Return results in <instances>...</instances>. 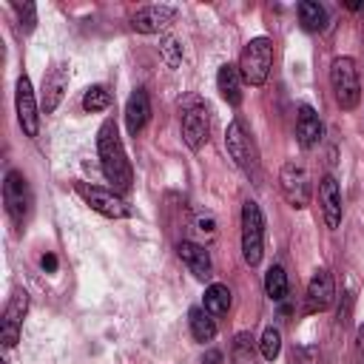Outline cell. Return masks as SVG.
<instances>
[{
	"instance_id": "9a60e30c",
	"label": "cell",
	"mask_w": 364,
	"mask_h": 364,
	"mask_svg": "<svg viewBox=\"0 0 364 364\" xmlns=\"http://www.w3.org/2000/svg\"><path fill=\"white\" fill-rule=\"evenodd\" d=\"M176 253H179L182 264H185L196 279H210V273H213V262H210V253H208L205 245L191 242V239H182V242L176 245Z\"/></svg>"
},
{
	"instance_id": "5bb4252c",
	"label": "cell",
	"mask_w": 364,
	"mask_h": 364,
	"mask_svg": "<svg viewBox=\"0 0 364 364\" xmlns=\"http://www.w3.org/2000/svg\"><path fill=\"white\" fill-rule=\"evenodd\" d=\"M68 88V65L65 63H54L46 77H43V91H40V105L46 114H54L57 105L63 102V94Z\"/></svg>"
},
{
	"instance_id": "d6986e66",
	"label": "cell",
	"mask_w": 364,
	"mask_h": 364,
	"mask_svg": "<svg viewBox=\"0 0 364 364\" xmlns=\"http://www.w3.org/2000/svg\"><path fill=\"white\" fill-rule=\"evenodd\" d=\"M242 74H239V65H233V63H225L222 68H219V74H216V88H219V94H222V100L228 102V105H242Z\"/></svg>"
},
{
	"instance_id": "e0dca14e",
	"label": "cell",
	"mask_w": 364,
	"mask_h": 364,
	"mask_svg": "<svg viewBox=\"0 0 364 364\" xmlns=\"http://www.w3.org/2000/svg\"><path fill=\"white\" fill-rule=\"evenodd\" d=\"M151 119V100H148V91L145 88H134L128 102H125V125L128 131L136 136Z\"/></svg>"
},
{
	"instance_id": "277c9868",
	"label": "cell",
	"mask_w": 364,
	"mask_h": 364,
	"mask_svg": "<svg viewBox=\"0 0 364 364\" xmlns=\"http://www.w3.org/2000/svg\"><path fill=\"white\" fill-rule=\"evenodd\" d=\"M330 85L336 94V102L344 111H353L361 100V85H358V68L353 57H336L330 65Z\"/></svg>"
},
{
	"instance_id": "d6a6232c",
	"label": "cell",
	"mask_w": 364,
	"mask_h": 364,
	"mask_svg": "<svg viewBox=\"0 0 364 364\" xmlns=\"http://www.w3.org/2000/svg\"><path fill=\"white\" fill-rule=\"evenodd\" d=\"M9 350H11V347H3V361H0V364H11V358H9Z\"/></svg>"
},
{
	"instance_id": "603a6c76",
	"label": "cell",
	"mask_w": 364,
	"mask_h": 364,
	"mask_svg": "<svg viewBox=\"0 0 364 364\" xmlns=\"http://www.w3.org/2000/svg\"><path fill=\"white\" fill-rule=\"evenodd\" d=\"M287 290H290V284H287L284 267H282V264H273V267L264 273V293H267V299H270V301H284V299H287Z\"/></svg>"
},
{
	"instance_id": "ac0fdd59",
	"label": "cell",
	"mask_w": 364,
	"mask_h": 364,
	"mask_svg": "<svg viewBox=\"0 0 364 364\" xmlns=\"http://www.w3.org/2000/svg\"><path fill=\"white\" fill-rule=\"evenodd\" d=\"M296 136L301 148H316L321 142V119L313 111V105H299L296 114Z\"/></svg>"
},
{
	"instance_id": "5b68a950",
	"label": "cell",
	"mask_w": 364,
	"mask_h": 364,
	"mask_svg": "<svg viewBox=\"0 0 364 364\" xmlns=\"http://www.w3.org/2000/svg\"><path fill=\"white\" fill-rule=\"evenodd\" d=\"M264 247V216L259 202L247 199L242 205V256L250 267H256L262 262V250Z\"/></svg>"
},
{
	"instance_id": "ba28073f",
	"label": "cell",
	"mask_w": 364,
	"mask_h": 364,
	"mask_svg": "<svg viewBox=\"0 0 364 364\" xmlns=\"http://www.w3.org/2000/svg\"><path fill=\"white\" fill-rule=\"evenodd\" d=\"M210 131V111L199 97H191L182 105V139L191 151H199L208 142Z\"/></svg>"
},
{
	"instance_id": "4316f807",
	"label": "cell",
	"mask_w": 364,
	"mask_h": 364,
	"mask_svg": "<svg viewBox=\"0 0 364 364\" xmlns=\"http://www.w3.org/2000/svg\"><path fill=\"white\" fill-rule=\"evenodd\" d=\"M11 9L17 14V20H20V28L23 31H34V26H37V6L34 3H11Z\"/></svg>"
},
{
	"instance_id": "83f0119b",
	"label": "cell",
	"mask_w": 364,
	"mask_h": 364,
	"mask_svg": "<svg viewBox=\"0 0 364 364\" xmlns=\"http://www.w3.org/2000/svg\"><path fill=\"white\" fill-rule=\"evenodd\" d=\"M159 54L168 63V68H176L182 63V46H179V40L176 37H165L162 46H159Z\"/></svg>"
},
{
	"instance_id": "ffe728a7",
	"label": "cell",
	"mask_w": 364,
	"mask_h": 364,
	"mask_svg": "<svg viewBox=\"0 0 364 364\" xmlns=\"http://www.w3.org/2000/svg\"><path fill=\"white\" fill-rule=\"evenodd\" d=\"M188 327H191L193 341H199V344H208V341L216 338V318H213L205 307H191V313H188Z\"/></svg>"
},
{
	"instance_id": "44dd1931",
	"label": "cell",
	"mask_w": 364,
	"mask_h": 364,
	"mask_svg": "<svg viewBox=\"0 0 364 364\" xmlns=\"http://www.w3.org/2000/svg\"><path fill=\"white\" fill-rule=\"evenodd\" d=\"M202 307H205L213 318L225 316V313L230 310V290H228V284H219V282L208 284V287H205V301H202Z\"/></svg>"
},
{
	"instance_id": "8992f818",
	"label": "cell",
	"mask_w": 364,
	"mask_h": 364,
	"mask_svg": "<svg viewBox=\"0 0 364 364\" xmlns=\"http://www.w3.org/2000/svg\"><path fill=\"white\" fill-rule=\"evenodd\" d=\"M279 188H282V196L287 199V205L293 208H307L310 205V196H313V188H310V173L304 168L301 159H287L279 171Z\"/></svg>"
},
{
	"instance_id": "9c48e42d",
	"label": "cell",
	"mask_w": 364,
	"mask_h": 364,
	"mask_svg": "<svg viewBox=\"0 0 364 364\" xmlns=\"http://www.w3.org/2000/svg\"><path fill=\"white\" fill-rule=\"evenodd\" d=\"M77 193L82 196V202H85L91 210H97V213H102V216H108V219H125V216H131L128 202H125L119 193H114L111 188L77 182Z\"/></svg>"
},
{
	"instance_id": "6da1fadb",
	"label": "cell",
	"mask_w": 364,
	"mask_h": 364,
	"mask_svg": "<svg viewBox=\"0 0 364 364\" xmlns=\"http://www.w3.org/2000/svg\"><path fill=\"white\" fill-rule=\"evenodd\" d=\"M97 154H100V165H102V176L108 179L111 191L114 193H128L131 191V182H134V171H131V162H128V154H125V145L119 139V131H117V122L114 119H105L97 131Z\"/></svg>"
},
{
	"instance_id": "2e32d148",
	"label": "cell",
	"mask_w": 364,
	"mask_h": 364,
	"mask_svg": "<svg viewBox=\"0 0 364 364\" xmlns=\"http://www.w3.org/2000/svg\"><path fill=\"white\" fill-rule=\"evenodd\" d=\"M318 202H321V213H324V222L327 228H338L341 222V191H338V182L336 176H321L318 182Z\"/></svg>"
},
{
	"instance_id": "484cf974",
	"label": "cell",
	"mask_w": 364,
	"mask_h": 364,
	"mask_svg": "<svg viewBox=\"0 0 364 364\" xmlns=\"http://www.w3.org/2000/svg\"><path fill=\"white\" fill-rule=\"evenodd\" d=\"M259 353H262L264 361L279 358V353H282V333H279L276 327H267V330L262 333V338H259Z\"/></svg>"
},
{
	"instance_id": "7a4b0ae2",
	"label": "cell",
	"mask_w": 364,
	"mask_h": 364,
	"mask_svg": "<svg viewBox=\"0 0 364 364\" xmlns=\"http://www.w3.org/2000/svg\"><path fill=\"white\" fill-rule=\"evenodd\" d=\"M273 68V43L267 37H253L242 48L239 57V74L247 85H264L267 74Z\"/></svg>"
},
{
	"instance_id": "8fae6325",
	"label": "cell",
	"mask_w": 364,
	"mask_h": 364,
	"mask_svg": "<svg viewBox=\"0 0 364 364\" xmlns=\"http://www.w3.org/2000/svg\"><path fill=\"white\" fill-rule=\"evenodd\" d=\"M14 105H17V119H20L23 134L26 136H37V131H40V108H37V97H34V88H31V80L26 74L17 77Z\"/></svg>"
},
{
	"instance_id": "d4e9b609",
	"label": "cell",
	"mask_w": 364,
	"mask_h": 364,
	"mask_svg": "<svg viewBox=\"0 0 364 364\" xmlns=\"http://www.w3.org/2000/svg\"><path fill=\"white\" fill-rule=\"evenodd\" d=\"M108 105H111V91H108L105 85H91V88H85V94H82V108H85L88 114L105 111Z\"/></svg>"
},
{
	"instance_id": "f546056e",
	"label": "cell",
	"mask_w": 364,
	"mask_h": 364,
	"mask_svg": "<svg viewBox=\"0 0 364 364\" xmlns=\"http://www.w3.org/2000/svg\"><path fill=\"white\" fill-rule=\"evenodd\" d=\"M40 267L48 270V273H54V270H57V256H54V253H46V256L40 259Z\"/></svg>"
},
{
	"instance_id": "4dcf8cb0",
	"label": "cell",
	"mask_w": 364,
	"mask_h": 364,
	"mask_svg": "<svg viewBox=\"0 0 364 364\" xmlns=\"http://www.w3.org/2000/svg\"><path fill=\"white\" fill-rule=\"evenodd\" d=\"M202 364H222V353H216V350H210L205 358H202Z\"/></svg>"
},
{
	"instance_id": "7c38bea8",
	"label": "cell",
	"mask_w": 364,
	"mask_h": 364,
	"mask_svg": "<svg viewBox=\"0 0 364 364\" xmlns=\"http://www.w3.org/2000/svg\"><path fill=\"white\" fill-rule=\"evenodd\" d=\"M173 20H176V9H173V6L154 3V6H142V9L131 17V28H134L136 34H156V31H165Z\"/></svg>"
},
{
	"instance_id": "cb8c5ba5",
	"label": "cell",
	"mask_w": 364,
	"mask_h": 364,
	"mask_svg": "<svg viewBox=\"0 0 364 364\" xmlns=\"http://www.w3.org/2000/svg\"><path fill=\"white\" fill-rule=\"evenodd\" d=\"M230 358H233V364H256V347H253V336L250 333H236L233 336Z\"/></svg>"
},
{
	"instance_id": "1f68e13d",
	"label": "cell",
	"mask_w": 364,
	"mask_h": 364,
	"mask_svg": "<svg viewBox=\"0 0 364 364\" xmlns=\"http://www.w3.org/2000/svg\"><path fill=\"white\" fill-rule=\"evenodd\" d=\"M358 355H364V324L358 327Z\"/></svg>"
},
{
	"instance_id": "f1b7e54d",
	"label": "cell",
	"mask_w": 364,
	"mask_h": 364,
	"mask_svg": "<svg viewBox=\"0 0 364 364\" xmlns=\"http://www.w3.org/2000/svg\"><path fill=\"white\" fill-rule=\"evenodd\" d=\"M293 364H321L318 347H296L293 350Z\"/></svg>"
},
{
	"instance_id": "30bf717a",
	"label": "cell",
	"mask_w": 364,
	"mask_h": 364,
	"mask_svg": "<svg viewBox=\"0 0 364 364\" xmlns=\"http://www.w3.org/2000/svg\"><path fill=\"white\" fill-rule=\"evenodd\" d=\"M28 313V293L23 287H14L6 310H3V318H0V341L3 347H14L20 341V330H23V318Z\"/></svg>"
},
{
	"instance_id": "3957f363",
	"label": "cell",
	"mask_w": 364,
	"mask_h": 364,
	"mask_svg": "<svg viewBox=\"0 0 364 364\" xmlns=\"http://www.w3.org/2000/svg\"><path fill=\"white\" fill-rule=\"evenodd\" d=\"M225 148L230 154V159L247 173V176H259V148L253 142V134L245 128V122L236 117L230 119L228 131H225Z\"/></svg>"
},
{
	"instance_id": "52a82bcc",
	"label": "cell",
	"mask_w": 364,
	"mask_h": 364,
	"mask_svg": "<svg viewBox=\"0 0 364 364\" xmlns=\"http://www.w3.org/2000/svg\"><path fill=\"white\" fill-rule=\"evenodd\" d=\"M3 202H6V213L11 216L14 225H23L31 213V188H28V179L23 176V171L11 168L6 173V182H3Z\"/></svg>"
},
{
	"instance_id": "4fadbf2b",
	"label": "cell",
	"mask_w": 364,
	"mask_h": 364,
	"mask_svg": "<svg viewBox=\"0 0 364 364\" xmlns=\"http://www.w3.org/2000/svg\"><path fill=\"white\" fill-rule=\"evenodd\" d=\"M336 299V282L327 267H318L307 282V313H324Z\"/></svg>"
},
{
	"instance_id": "7402d4cb",
	"label": "cell",
	"mask_w": 364,
	"mask_h": 364,
	"mask_svg": "<svg viewBox=\"0 0 364 364\" xmlns=\"http://www.w3.org/2000/svg\"><path fill=\"white\" fill-rule=\"evenodd\" d=\"M299 20H301V26L307 31H321L327 26V11L316 0H301L299 3Z\"/></svg>"
}]
</instances>
